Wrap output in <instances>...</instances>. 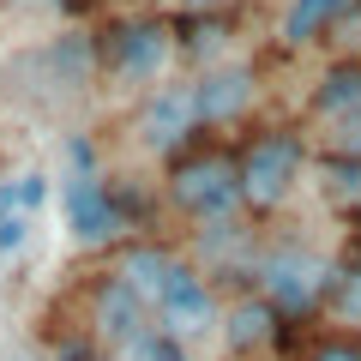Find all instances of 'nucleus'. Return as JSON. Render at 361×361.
<instances>
[{
	"label": "nucleus",
	"instance_id": "22",
	"mask_svg": "<svg viewBox=\"0 0 361 361\" xmlns=\"http://www.w3.org/2000/svg\"><path fill=\"white\" fill-rule=\"evenodd\" d=\"M42 199H49V180H42V175H25V180H18V211H25V217L42 205Z\"/></svg>",
	"mask_w": 361,
	"mask_h": 361
},
{
	"label": "nucleus",
	"instance_id": "21",
	"mask_svg": "<svg viewBox=\"0 0 361 361\" xmlns=\"http://www.w3.org/2000/svg\"><path fill=\"white\" fill-rule=\"evenodd\" d=\"M301 361H361V337H325V343H313Z\"/></svg>",
	"mask_w": 361,
	"mask_h": 361
},
{
	"label": "nucleus",
	"instance_id": "15",
	"mask_svg": "<svg viewBox=\"0 0 361 361\" xmlns=\"http://www.w3.org/2000/svg\"><path fill=\"white\" fill-rule=\"evenodd\" d=\"M349 109H361V54L331 61L319 73V85H313V115L337 121V115H349Z\"/></svg>",
	"mask_w": 361,
	"mask_h": 361
},
{
	"label": "nucleus",
	"instance_id": "5",
	"mask_svg": "<svg viewBox=\"0 0 361 361\" xmlns=\"http://www.w3.org/2000/svg\"><path fill=\"white\" fill-rule=\"evenodd\" d=\"M61 211H66V229H73L78 247H109L127 229V205L115 199V187H109L97 169L61 180Z\"/></svg>",
	"mask_w": 361,
	"mask_h": 361
},
{
	"label": "nucleus",
	"instance_id": "24",
	"mask_svg": "<svg viewBox=\"0 0 361 361\" xmlns=\"http://www.w3.org/2000/svg\"><path fill=\"white\" fill-rule=\"evenodd\" d=\"M180 6H187V13H217L223 0H180Z\"/></svg>",
	"mask_w": 361,
	"mask_h": 361
},
{
	"label": "nucleus",
	"instance_id": "10",
	"mask_svg": "<svg viewBox=\"0 0 361 361\" xmlns=\"http://www.w3.org/2000/svg\"><path fill=\"white\" fill-rule=\"evenodd\" d=\"M277 331H283V319H277V307H271L259 289L253 295H235L229 307H223V325H217V337H223L229 355H259V349L277 343Z\"/></svg>",
	"mask_w": 361,
	"mask_h": 361
},
{
	"label": "nucleus",
	"instance_id": "13",
	"mask_svg": "<svg viewBox=\"0 0 361 361\" xmlns=\"http://www.w3.org/2000/svg\"><path fill=\"white\" fill-rule=\"evenodd\" d=\"M355 6H361V0H289L277 37H283V49H313V42H325Z\"/></svg>",
	"mask_w": 361,
	"mask_h": 361
},
{
	"label": "nucleus",
	"instance_id": "6",
	"mask_svg": "<svg viewBox=\"0 0 361 361\" xmlns=\"http://www.w3.org/2000/svg\"><path fill=\"white\" fill-rule=\"evenodd\" d=\"M199 133V109H193V85H157L145 90L139 115H133V139L145 151H180V145Z\"/></svg>",
	"mask_w": 361,
	"mask_h": 361
},
{
	"label": "nucleus",
	"instance_id": "11",
	"mask_svg": "<svg viewBox=\"0 0 361 361\" xmlns=\"http://www.w3.org/2000/svg\"><path fill=\"white\" fill-rule=\"evenodd\" d=\"M115 271H121V277H127L133 289H139V301H145V307H157V301H163L169 289H175L180 277L193 271V265H187V259L175 253V247L139 241V247H127V253H121V265H115Z\"/></svg>",
	"mask_w": 361,
	"mask_h": 361
},
{
	"label": "nucleus",
	"instance_id": "17",
	"mask_svg": "<svg viewBox=\"0 0 361 361\" xmlns=\"http://www.w3.org/2000/svg\"><path fill=\"white\" fill-rule=\"evenodd\" d=\"M325 313H331L337 325H349V337L361 331V253H349V259H337V265H331Z\"/></svg>",
	"mask_w": 361,
	"mask_h": 361
},
{
	"label": "nucleus",
	"instance_id": "3",
	"mask_svg": "<svg viewBox=\"0 0 361 361\" xmlns=\"http://www.w3.org/2000/svg\"><path fill=\"white\" fill-rule=\"evenodd\" d=\"M235 163H241V211H277L307 169V139L295 127H265L235 151Z\"/></svg>",
	"mask_w": 361,
	"mask_h": 361
},
{
	"label": "nucleus",
	"instance_id": "23",
	"mask_svg": "<svg viewBox=\"0 0 361 361\" xmlns=\"http://www.w3.org/2000/svg\"><path fill=\"white\" fill-rule=\"evenodd\" d=\"M337 30H343V42H361V6H355V13H349Z\"/></svg>",
	"mask_w": 361,
	"mask_h": 361
},
{
	"label": "nucleus",
	"instance_id": "19",
	"mask_svg": "<svg viewBox=\"0 0 361 361\" xmlns=\"http://www.w3.org/2000/svg\"><path fill=\"white\" fill-rule=\"evenodd\" d=\"M115 361H187V343H175V337H163L157 325H145L133 343H121V349H109Z\"/></svg>",
	"mask_w": 361,
	"mask_h": 361
},
{
	"label": "nucleus",
	"instance_id": "2",
	"mask_svg": "<svg viewBox=\"0 0 361 361\" xmlns=\"http://www.w3.org/2000/svg\"><path fill=\"white\" fill-rule=\"evenodd\" d=\"M169 205L193 223L235 217L241 211V163H235V151L199 145V151L175 157V169H169Z\"/></svg>",
	"mask_w": 361,
	"mask_h": 361
},
{
	"label": "nucleus",
	"instance_id": "8",
	"mask_svg": "<svg viewBox=\"0 0 361 361\" xmlns=\"http://www.w3.org/2000/svg\"><path fill=\"white\" fill-rule=\"evenodd\" d=\"M259 97V73L247 61H229V66H205V78H193V109H199V133L205 127H229L253 109Z\"/></svg>",
	"mask_w": 361,
	"mask_h": 361
},
{
	"label": "nucleus",
	"instance_id": "12",
	"mask_svg": "<svg viewBox=\"0 0 361 361\" xmlns=\"http://www.w3.org/2000/svg\"><path fill=\"white\" fill-rule=\"evenodd\" d=\"M37 66L49 73V85L54 90H66V97H85L90 85H97V42L90 37H78V30H66V37H54L49 49L37 54Z\"/></svg>",
	"mask_w": 361,
	"mask_h": 361
},
{
	"label": "nucleus",
	"instance_id": "4",
	"mask_svg": "<svg viewBox=\"0 0 361 361\" xmlns=\"http://www.w3.org/2000/svg\"><path fill=\"white\" fill-rule=\"evenodd\" d=\"M175 54L180 49L169 18H127V25H109V37L97 42V66L133 90H157Z\"/></svg>",
	"mask_w": 361,
	"mask_h": 361
},
{
	"label": "nucleus",
	"instance_id": "18",
	"mask_svg": "<svg viewBox=\"0 0 361 361\" xmlns=\"http://www.w3.org/2000/svg\"><path fill=\"white\" fill-rule=\"evenodd\" d=\"M223 42H229V25H223L217 13H193L187 25H175V49L193 54V61H211Z\"/></svg>",
	"mask_w": 361,
	"mask_h": 361
},
{
	"label": "nucleus",
	"instance_id": "14",
	"mask_svg": "<svg viewBox=\"0 0 361 361\" xmlns=\"http://www.w3.org/2000/svg\"><path fill=\"white\" fill-rule=\"evenodd\" d=\"M199 253H205L211 271H247L253 277L259 241H253V229H241V217H211V223H199Z\"/></svg>",
	"mask_w": 361,
	"mask_h": 361
},
{
	"label": "nucleus",
	"instance_id": "9",
	"mask_svg": "<svg viewBox=\"0 0 361 361\" xmlns=\"http://www.w3.org/2000/svg\"><path fill=\"white\" fill-rule=\"evenodd\" d=\"M151 325V307L139 301V289L127 283V277H103V283L90 289V331L103 337L109 349H121V343H133V337Z\"/></svg>",
	"mask_w": 361,
	"mask_h": 361
},
{
	"label": "nucleus",
	"instance_id": "7",
	"mask_svg": "<svg viewBox=\"0 0 361 361\" xmlns=\"http://www.w3.org/2000/svg\"><path fill=\"white\" fill-rule=\"evenodd\" d=\"M151 325L163 337H175V343H199V337H211L223 325V301H217V289H211V277L187 271V277L151 307Z\"/></svg>",
	"mask_w": 361,
	"mask_h": 361
},
{
	"label": "nucleus",
	"instance_id": "25",
	"mask_svg": "<svg viewBox=\"0 0 361 361\" xmlns=\"http://www.w3.org/2000/svg\"><path fill=\"white\" fill-rule=\"evenodd\" d=\"M223 361H253V355H223Z\"/></svg>",
	"mask_w": 361,
	"mask_h": 361
},
{
	"label": "nucleus",
	"instance_id": "16",
	"mask_svg": "<svg viewBox=\"0 0 361 361\" xmlns=\"http://www.w3.org/2000/svg\"><path fill=\"white\" fill-rule=\"evenodd\" d=\"M319 193L343 223H361V157H319Z\"/></svg>",
	"mask_w": 361,
	"mask_h": 361
},
{
	"label": "nucleus",
	"instance_id": "20",
	"mask_svg": "<svg viewBox=\"0 0 361 361\" xmlns=\"http://www.w3.org/2000/svg\"><path fill=\"white\" fill-rule=\"evenodd\" d=\"M331 157H361V109H349V115L331 121Z\"/></svg>",
	"mask_w": 361,
	"mask_h": 361
},
{
	"label": "nucleus",
	"instance_id": "1",
	"mask_svg": "<svg viewBox=\"0 0 361 361\" xmlns=\"http://www.w3.org/2000/svg\"><path fill=\"white\" fill-rule=\"evenodd\" d=\"M331 265L337 259L313 253L301 241H277L253 259V283L259 295L277 307L283 325H307L313 313H325V289H331Z\"/></svg>",
	"mask_w": 361,
	"mask_h": 361
}]
</instances>
